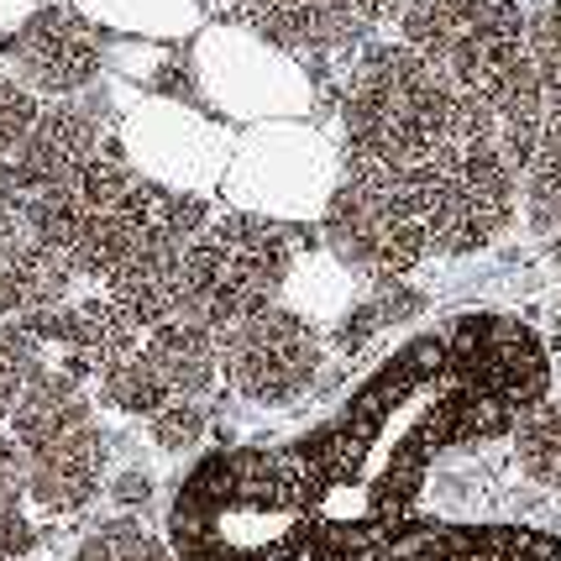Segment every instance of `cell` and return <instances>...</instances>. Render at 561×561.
<instances>
[{
  "label": "cell",
  "mask_w": 561,
  "mask_h": 561,
  "mask_svg": "<svg viewBox=\"0 0 561 561\" xmlns=\"http://www.w3.org/2000/svg\"><path fill=\"white\" fill-rule=\"evenodd\" d=\"M173 561H299L310 551V489L289 451H205L169 499Z\"/></svg>",
  "instance_id": "6da1fadb"
},
{
  "label": "cell",
  "mask_w": 561,
  "mask_h": 561,
  "mask_svg": "<svg viewBox=\"0 0 561 561\" xmlns=\"http://www.w3.org/2000/svg\"><path fill=\"white\" fill-rule=\"evenodd\" d=\"M342 116V173H373L383 184H399L425 169L472 126H493L478 100H467L446 73H436L404 43H378L363 53L346 84Z\"/></svg>",
  "instance_id": "7a4b0ae2"
},
{
  "label": "cell",
  "mask_w": 561,
  "mask_h": 561,
  "mask_svg": "<svg viewBox=\"0 0 561 561\" xmlns=\"http://www.w3.org/2000/svg\"><path fill=\"white\" fill-rule=\"evenodd\" d=\"M5 436L22 457L26 504L37 514L69 519L105 493L111 446H105V431H100L84 383H73L69 373L43 363V373L32 378V389L5 420Z\"/></svg>",
  "instance_id": "3957f363"
},
{
  "label": "cell",
  "mask_w": 561,
  "mask_h": 561,
  "mask_svg": "<svg viewBox=\"0 0 561 561\" xmlns=\"http://www.w3.org/2000/svg\"><path fill=\"white\" fill-rule=\"evenodd\" d=\"M399 199L410 205V216L425 231L431 252L462 257L478 247L499 242L514 220V199H519V173L499 147L493 126H472L457 142L436 152L425 169L393 184Z\"/></svg>",
  "instance_id": "277c9868"
},
{
  "label": "cell",
  "mask_w": 561,
  "mask_h": 561,
  "mask_svg": "<svg viewBox=\"0 0 561 561\" xmlns=\"http://www.w3.org/2000/svg\"><path fill=\"white\" fill-rule=\"evenodd\" d=\"M294 242L284 226L263 216H220L195 237L179 278V316L226 336L231 325L278 305L289 284Z\"/></svg>",
  "instance_id": "5b68a950"
},
{
  "label": "cell",
  "mask_w": 561,
  "mask_h": 561,
  "mask_svg": "<svg viewBox=\"0 0 561 561\" xmlns=\"http://www.w3.org/2000/svg\"><path fill=\"white\" fill-rule=\"evenodd\" d=\"M399 43L415 48L478 105L530 69L525 11L514 0H404Z\"/></svg>",
  "instance_id": "8992f818"
},
{
  "label": "cell",
  "mask_w": 561,
  "mask_h": 561,
  "mask_svg": "<svg viewBox=\"0 0 561 561\" xmlns=\"http://www.w3.org/2000/svg\"><path fill=\"white\" fill-rule=\"evenodd\" d=\"M320 367H325V342L289 305H268L220 336V383H231L247 404L263 410L299 404L316 389Z\"/></svg>",
  "instance_id": "52a82bcc"
},
{
  "label": "cell",
  "mask_w": 561,
  "mask_h": 561,
  "mask_svg": "<svg viewBox=\"0 0 561 561\" xmlns=\"http://www.w3.org/2000/svg\"><path fill=\"white\" fill-rule=\"evenodd\" d=\"M205 205L190 195H173V190H158L152 195V210H147L142 231L131 252L122 257V268L105 278V299L122 310L137 331H152L163 320L179 316V278H184V257L195 237L205 231Z\"/></svg>",
  "instance_id": "ba28073f"
},
{
  "label": "cell",
  "mask_w": 561,
  "mask_h": 561,
  "mask_svg": "<svg viewBox=\"0 0 561 561\" xmlns=\"http://www.w3.org/2000/svg\"><path fill=\"white\" fill-rule=\"evenodd\" d=\"M446 363L472 393L519 425L540 399H551V352L525 320L514 316H467L446 336Z\"/></svg>",
  "instance_id": "9c48e42d"
},
{
  "label": "cell",
  "mask_w": 561,
  "mask_h": 561,
  "mask_svg": "<svg viewBox=\"0 0 561 561\" xmlns=\"http://www.w3.org/2000/svg\"><path fill=\"white\" fill-rule=\"evenodd\" d=\"M325 242L336 247L342 263L373 278H399L431 252L399 190L373 173H342V184L325 199Z\"/></svg>",
  "instance_id": "30bf717a"
},
{
  "label": "cell",
  "mask_w": 561,
  "mask_h": 561,
  "mask_svg": "<svg viewBox=\"0 0 561 561\" xmlns=\"http://www.w3.org/2000/svg\"><path fill=\"white\" fill-rule=\"evenodd\" d=\"M352 561H561V540L504 525H420L410 536H383Z\"/></svg>",
  "instance_id": "8fae6325"
},
{
  "label": "cell",
  "mask_w": 561,
  "mask_h": 561,
  "mask_svg": "<svg viewBox=\"0 0 561 561\" xmlns=\"http://www.w3.org/2000/svg\"><path fill=\"white\" fill-rule=\"evenodd\" d=\"M11 64H16V84H26L32 95H73L79 84L95 79L100 48L79 16L43 11L11 37Z\"/></svg>",
  "instance_id": "7c38bea8"
},
{
  "label": "cell",
  "mask_w": 561,
  "mask_h": 561,
  "mask_svg": "<svg viewBox=\"0 0 561 561\" xmlns=\"http://www.w3.org/2000/svg\"><path fill=\"white\" fill-rule=\"evenodd\" d=\"M519 195H525V216L536 226V237L561 263V111H546L536 158L519 173Z\"/></svg>",
  "instance_id": "4fadbf2b"
},
{
  "label": "cell",
  "mask_w": 561,
  "mask_h": 561,
  "mask_svg": "<svg viewBox=\"0 0 561 561\" xmlns=\"http://www.w3.org/2000/svg\"><path fill=\"white\" fill-rule=\"evenodd\" d=\"M514 436V462L540 489L561 493V399H540L530 415H519Z\"/></svg>",
  "instance_id": "5bb4252c"
},
{
  "label": "cell",
  "mask_w": 561,
  "mask_h": 561,
  "mask_svg": "<svg viewBox=\"0 0 561 561\" xmlns=\"http://www.w3.org/2000/svg\"><path fill=\"white\" fill-rule=\"evenodd\" d=\"M37 519L26 504V483H22V457L11 436L0 431V561H26L37 551Z\"/></svg>",
  "instance_id": "9a60e30c"
},
{
  "label": "cell",
  "mask_w": 561,
  "mask_h": 561,
  "mask_svg": "<svg viewBox=\"0 0 561 561\" xmlns=\"http://www.w3.org/2000/svg\"><path fill=\"white\" fill-rule=\"evenodd\" d=\"M69 561H173V551H169V540L152 536L142 519L116 514V519L90 525V530L79 536Z\"/></svg>",
  "instance_id": "2e32d148"
},
{
  "label": "cell",
  "mask_w": 561,
  "mask_h": 561,
  "mask_svg": "<svg viewBox=\"0 0 561 561\" xmlns=\"http://www.w3.org/2000/svg\"><path fill=\"white\" fill-rule=\"evenodd\" d=\"M43 363L48 357L22 320H0V431H5L11 410L22 404V393L32 389V378L43 373Z\"/></svg>",
  "instance_id": "e0dca14e"
},
{
  "label": "cell",
  "mask_w": 561,
  "mask_h": 561,
  "mask_svg": "<svg viewBox=\"0 0 561 561\" xmlns=\"http://www.w3.org/2000/svg\"><path fill=\"white\" fill-rule=\"evenodd\" d=\"M525 53L546 90V111H561V0H546L525 16Z\"/></svg>",
  "instance_id": "ac0fdd59"
},
{
  "label": "cell",
  "mask_w": 561,
  "mask_h": 561,
  "mask_svg": "<svg viewBox=\"0 0 561 561\" xmlns=\"http://www.w3.org/2000/svg\"><path fill=\"white\" fill-rule=\"evenodd\" d=\"M37 116H43V100L32 95L26 84H16V79L0 73V179H5V169L16 163V152H22L26 131L37 126Z\"/></svg>",
  "instance_id": "d6986e66"
},
{
  "label": "cell",
  "mask_w": 561,
  "mask_h": 561,
  "mask_svg": "<svg viewBox=\"0 0 561 561\" xmlns=\"http://www.w3.org/2000/svg\"><path fill=\"white\" fill-rule=\"evenodd\" d=\"M147 431L163 451H195L210 431V404H169L163 415L147 420Z\"/></svg>",
  "instance_id": "ffe728a7"
},
{
  "label": "cell",
  "mask_w": 561,
  "mask_h": 561,
  "mask_svg": "<svg viewBox=\"0 0 561 561\" xmlns=\"http://www.w3.org/2000/svg\"><path fill=\"white\" fill-rule=\"evenodd\" d=\"M111 493H116V504H122V510H142L147 493H152V483H147V472H122V478L111 483Z\"/></svg>",
  "instance_id": "44dd1931"
}]
</instances>
